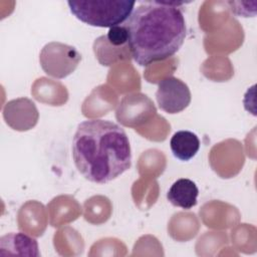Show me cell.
Listing matches in <instances>:
<instances>
[{
    "instance_id": "9c48e42d",
    "label": "cell",
    "mask_w": 257,
    "mask_h": 257,
    "mask_svg": "<svg viewBox=\"0 0 257 257\" xmlns=\"http://www.w3.org/2000/svg\"><path fill=\"white\" fill-rule=\"evenodd\" d=\"M199 189L195 182L182 178L173 183L167 193L168 201L175 207L185 210L192 209L197 205Z\"/></svg>"
},
{
    "instance_id": "277c9868",
    "label": "cell",
    "mask_w": 257,
    "mask_h": 257,
    "mask_svg": "<svg viewBox=\"0 0 257 257\" xmlns=\"http://www.w3.org/2000/svg\"><path fill=\"white\" fill-rule=\"evenodd\" d=\"M80 60L81 54L73 46L57 41L45 44L39 55L43 71L55 78H64L71 74Z\"/></svg>"
},
{
    "instance_id": "8992f818",
    "label": "cell",
    "mask_w": 257,
    "mask_h": 257,
    "mask_svg": "<svg viewBox=\"0 0 257 257\" xmlns=\"http://www.w3.org/2000/svg\"><path fill=\"white\" fill-rule=\"evenodd\" d=\"M156 99L162 110L174 114L188 107L192 95L184 81L175 76H167L159 82Z\"/></svg>"
},
{
    "instance_id": "6da1fadb",
    "label": "cell",
    "mask_w": 257,
    "mask_h": 257,
    "mask_svg": "<svg viewBox=\"0 0 257 257\" xmlns=\"http://www.w3.org/2000/svg\"><path fill=\"white\" fill-rule=\"evenodd\" d=\"M178 2L145 1L123 24L128 32L127 46L141 66L172 57L186 38V21Z\"/></svg>"
},
{
    "instance_id": "5b68a950",
    "label": "cell",
    "mask_w": 257,
    "mask_h": 257,
    "mask_svg": "<svg viewBox=\"0 0 257 257\" xmlns=\"http://www.w3.org/2000/svg\"><path fill=\"white\" fill-rule=\"evenodd\" d=\"M156 112V106L148 95L132 93L120 100L115 110V116L122 125L138 127L150 121Z\"/></svg>"
},
{
    "instance_id": "7a4b0ae2",
    "label": "cell",
    "mask_w": 257,
    "mask_h": 257,
    "mask_svg": "<svg viewBox=\"0 0 257 257\" xmlns=\"http://www.w3.org/2000/svg\"><path fill=\"white\" fill-rule=\"evenodd\" d=\"M71 149L77 171L92 183H108L132 166L128 137L110 120L93 118L80 122Z\"/></svg>"
},
{
    "instance_id": "8fae6325",
    "label": "cell",
    "mask_w": 257,
    "mask_h": 257,
    "mask_svg": "<svg viewBox=\"0 0 257 257\" xmlns=\"http://www.w3.org/2000/svg\"><path fill=\"white\" fill-rule=\"evenodd\" d=\"M107 42L116 47L127 46L128 32L124 25H117L110 27L107 34L104 35Z\"/></svg>"
},
{
    "instance_id": "52a82bcc",
    "label": "cell",
    "mask_w": 257,
    "mask_h": 257,
    "mask_svg": "<svg viewBox=\"0 0 257 257\" xmlns=\"http://www.w3.org/2000/svg\"><path fill=\"white\" fill-rule=\"evenodd\" d=\"M3 116L9 126L23 132L30 130L37 123L39 114L32 100L20 97L12 99L5 104Z\"/></svg>"
},
{
    "instance_id": "ba28073f",
    "label": "cell",
    "mask_w": 257,
    "mask_h": 257,
    "mask_svg": "<svg viewBox=\"0 0 257 257\" xmlns=\"http://www.w3.org/2000/svg\"><path fill=\"white\" fill-rule=\"evenodd\" d=\"M40 256L36 239L24 233H9L0 238V256Z\"/></svg>"
},
{
    "instance_id": "3957f363",
    "label": "cell",
    "mask_w": 257,
    "mask_h": 257,
    "mask_svg": "<svg viewBox=\"0 0 257 257\" xmlns=\"http://www.w3.org/2000/svg\"><path fill=\"white\" fill-rule=\"evenodd\" d=\"M70 12L80 21L94 27L120 25L132 15L136 2L128 0L68 1Z\"/></svg>"
},
{
    "instance_id": "30bf717a",
    "label": "cell",
    "mask_w": 257,
    "mask_h": 257,
    "mask_svg": "<svg viewBox=\"0 0 257 257\" xmlns=\"http://www.w3.org/2000/svg\"><path fill=\"white\" fill-rule=\"evenodd\" d=\"M170 147L175 158L187 162L197 155L200 149V140L193 132L179 131L171 138Z\"/></svg>"
}]
</instances>
